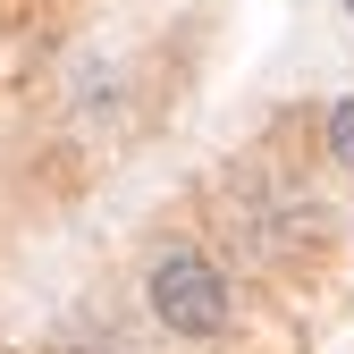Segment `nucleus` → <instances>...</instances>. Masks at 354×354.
I'll return each instance as SVG.
<instances>
[{
	"label": "nucleus",
	"mask_w": 354,
	"mask_h": 354,
	"mask_svg": "<svg viewBox=\"0 0 354 354\" xmlns=\"http://www.w3.org/2000/svg\"><path fill=\"white\" fill-rule=\"evenodd\" d=\"M144 304H152V321L169 337H219V329H228V279H219V261L194 253V245H177V253L152 261Z\"/></svg>",
	"instance_id": "1"
},
{
	"label": "nucleus",
	"mask_w": 354,
	"mask_h": 354,
	"mask_svg": "<svg viewBox=\"0 0 354 354\" xmlns=\"http://www.w3.org/2000/svg\"><path fill=\"white\" fill-rule=\"evenodd\" d=\"M329 160H337V169H354V93L329 110Z\"/></svg>",
	"instance_id": "2"
},
{
	"label": "nucleus",
	"mask_w": 354,
	"mask_h": 354,
	"mask_svg": "<svg viewBox=\"0 0 354 354\" xmlns=\"http://www.w3.org/2000/svg\"><path fill=\"white\" fill-rule=\"evenodd\" d=\"M346 17H354V0H346Z\"/></svg>",
	"instance_id": "3"
}]
</instances>
